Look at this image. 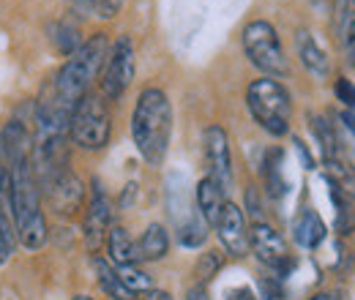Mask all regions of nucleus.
<instances>
[{
  "label": "nucleus",
  "mask_w": 355,
  "mask_h": 300,
  "mask_svg": "<svg viewBox=\"0 0 355 300\" xmlns=\"http://www.w3.org/2000/svg\"><path fill=\"white\" fill-rule=\"evenodd\" d=\"M246 104L252 118L270 134V136H284L290 131V118H293V101L287 87L279 80H254L246 90Z\"/></svg>",
  "instance_id": "7ed1b4c3"
},
{
  "label": "nucleus",
  "mask_w": 355,
  "mask_h": 300,
  "mask_svg": "<svg viewBox=\"0 0 355 300\" xmlns=\"http://www.w3.org/2000/svg\"><path fill=\"white\" fill-rule=\"evenodd\" d=\"M170 252V235L162 224H150L142 238L137 240V262H156L164 259Z\"/></svg>",
  "instance_id": "4468645a"
},
{
  "label": "nucleus",
  "mask_w": 355,
  "mask_h": 300,
  "mask_svg": "<svg viewBox=\"0 0 355 300\" xmlns=\"http://www.w3.org/2000/svg\"><path fill=\"white\" fill-rule=\"evenodd\" d=\"M216 232H219V240H222L224 252L230 257L243 259L249 254V229H246V215L243 211L227 200L222 215H219V224H216Z\"/></svg>",
  "instance_id": "9b49d317"
},
{
  "label": "nucleus",
  "mask_w": 355,
  "mask_h": 300,
  "mask_svg": "<svg viewBox=\"0 0 355 300\" xmlns=\"http://www.w3.org/2000/svg\"><path fill=\"white\" fill-rule=\"evenodd\" d=\"M55 42L58 46L66 52V55H74L77 49H80V30L74 28V25H66V22H60L58 28H55Z\"/></svg>",
  "instance_id": "5701e85b"
},
{
  "label": "nucleus",
  "mask_w": 355,
  "mask_h": 300,
  "mask_svg": "<svg viewBox=\"0 0 355 300\" xmlns=\"http://www.w3.org/2000/svg\"><path fill=\"white\" fill-rule=\"evenodd\" d=\"M186 300H211V295H208V284H194V287L186 292Z\"/></svg>",
  "instance_id": "bb28decb"
},
{
  "label": "nucleus",
  "mask_w": 355,
  "mask_h": 300,
  "mask_svg": "<svg viewBox=\"0 0 355 300\" xmlns=\"http://www.w3.org/2000/svg\"><path fill=\"white\" fill-rule=\"evenodd\" d=\"M8 208L19 246L28 252L44 249L49 229L42 211V188L33 170V156H19L8 161Z\"/></svg>",
  "instance_id": "f257e3e1"
},
{
  "label": "nucleus",
  "mask_w": 355,
  "mask_h": 300,
  "mask_svg": "<svg viewBox=\"0 0 355 300\" xmlns=\"http://www.w3.org/2000/svg\"><path fill=\"white\" fill-rule=\"evenodd\" d=\"M339 121H342L347 129L353 131V136H355V112H342V115H339Z\"/></svg>",
  "instance_id": "7c9ffc66"
},
{
  "label": "nucleus",
  "mask_w": 355,
  "mask_h": 300,
  "mask_svg": "<svg viewBox=\"0 0 355 300\" xmlns=\"http://www.w3.org/2000/svg\"><path fill=\"white\" fill-rule=\"evenodd\" d=\"M295 46H298V58H301V63L309 69L314 77L325 80V77H328V71H331V63H328L325 49L314 42V36H311L309 30H298V36H295Z\"/></svg>",
  "instance_id": "ddd939ff"
},
{
  "label": "nucleus",
  "mask_w": 355,
  "mask_h": 300,
  "mask_svg": "<svg viewBox=\"0 0 355 300\" xmlns=\"http://www.w3.org/2000/svg\"><path fill=\"white\" fill-rule=\"evenodd\" d=\"M137 300H173V295H170V292H164V290H150V292L137 295Z\"/></svg>",
  "instance_id": "c85d7f7f"
},
{
  "label": "nucleus",
  "mask_w": 355,
  "mask_h": 300,
  "mask_svg": "<svg viewBox=\"0 0 355 300\" xmlns=\"http://www.w3.org/2000/svg\"><path fill=\"white\" fill-rule=\"evenodd\" d=\"M249 252L260 259L263 265L273 267L279 273V279H284L295 267V259L290 257L284 238L266 221L252 224V229H249Z\"/></svg>",
  "instance_id": "6e6552de"
},
{
  "label": "nucleus",
  "mask_w": 355,
  "mask_h": 300,
  "mask_svg": "<svg viewBox=\"0 0 355 300\" xmlns=\"http://www.w3.org/2000/svg\"><path fill=\"white\" fill-rule=\"evenodd\" d=\"M266 183L268 188H270V194L273 197H282L287 188H284V177H282V150H268L266 156Z\"/></svg>",
  "instance_id": "412c9836"
},
{
  "label": "nucleus",
  "mask_w": 355,
  "mask_h": 300,
  "mask_svg": "<svg viewBox=\"0 0 355 300\" xmlns=\"http://www.w3.org/2000/svg\"><path fill=\"white\" fill-rule=\"evenodd\" d=\"M309 300H336L334 295H328V292H320V295H314V298H309Z\"/></svg>",
  "instance_id": "2f4dec72"
},
{
  "label": "nucleus",
  "mask_w": 355,
  "mask_h": 300,
  "mask_svg": "<svg viewBox=\"0 0 355 300\" xmlns=\"http://www.w3.org/2000/svg\"><path fill=\"white\" fill-rule=\"evenodd\" d=\"M74 300H93L90 295H74Z\"/></svg>",
  "instance_id": "473e14b6"
},
{
  "label": "nucleus",
  "mask_w": 355,
  "mask_h": 300,
  "mask_svg": "<svg viewBox=\"0 0 355 300\" xmlns=\"http://www.w3.org/2000/svg\"><path fill=\"white\" fill-rule=\"evenodd\" d=\"M246 205H249V213L254 215V224H260L263 221V205L257 202V188L246 191Z\"/></svg>",
  "instance_id": "a878e982"
},
{
  "label": "nucleus",
  "mask_w": 355,
  "mask_h": 300,
  "mask_svg": "<svg viewBox=\"0 0 355 300\" xmlns=\"http://www.w3.org/2000/svg\"><path fill=\"white\" fill-rule=\"evenodd\" d=\"M132 136L139 156L150 167H162L173 136V104L164 90L148 87L139 93L132 115Z\"/></svg>",
  "instance_id": "f03ea898"
},
{
  "label": "nucleus",
  "mask_w": 355,
  "mask_h": 300,
  "mask_svg": "<svg viewBox=\"0 0 355 300\" xmlns=\"http://www.w3.org/2000/svg\"><path fill=\"white\" fill-rule=\"evenodd\" d=\"M77 3H88V6H90V0H77Z\"/></svg>",
  "instance_id": "f704fd0d"
},
{
  "label": "nucleus",
  "mask_w": 355,
  "mask_h": 300,
  "mask_svg": "<svg viewBox=\"0 0 355 300\" xmlns=\"http://www.w3.org/2000/svg\"><path fill=\"white\" fill-rule=\"evenodd\" d=\"M222 267H224V257L219 254V252H208V254H202L200 262H197V267H194L197 284H208Z\"/></svg>",
  "instance_id": "4be33fe9"
},
{
  "label": "nucleus",
  "mask_w": 355,
  "mask_h": 300,
  "mask_svg": "<svg viewBox=\"0 0 355 300\" xmlns=\"http://www.w3.org/2000/svg\"><path fill=\"white\" fill-rule=\"evenodd\" d=\"M311 131L320 142V150H322V159L325 161H342V142L336 136L334 126L322 118V115H311Z\"/></svg>",
  "instance_id": "a211bd4d"
},
{
  "label": "nucleus",
  "mask_w": 355,
  "mask_h": 300,
  "mask_svg": "<svg viewBox=\"0 0 355 300\" xmlns=\"http://www.w3.org/2000/svg\"><path fill=\"white\" fill-rule=\"evenodd\" d=\"M336 96H339V101L347 104V112H355V85L347 77H339L336 80Z\"/></svg>",
  "instance_id": "b1692460"
},
{
  "label": "nucleus",
  "mask_w": 355,
  "mask_h": 300,
  "mask_svg": "<svg viewBox=\"0 0 355 300\" xmlns=\"http://www.w3.org/2000/svg\"><path fill=\"white\" fill-rule=\"evenodd\" d=\"M134 80V44L129 36H121L112 44L104 71H101V93L112 101H118Z\"/></svg>",
  "instance_id": "0eeeda50"
},
{
  "label": "nucleus",
  "mask_w": 355,
  "mask_h": 300,
  "mask_svg": "<svg viewBox=\"0 0 355 300\" xmlns=\"http://www.w3.org/2000/svg\"><path fill=\"white\" fill-rule=\"evenodd\" d=\"M115 267V265H112ZM115 273H118V279L123 281V287L134 292V295H142V292H150V290H156L153 287V279L145 273V270H139V265H121V267H115Z\"/></svg>",
  "instance_id": "aec40b11"
},
{
  "label": "nucleus",
  "mask_w": 355,
  "mask_h": 300,
  "mask_svg": "<svg viewBox=\"0 0 355 300\" xmlns=\"http://www.w3.org/2000/svg\"><path fill=\"white\" fill-rule=\"evenodd\" d=\"M110 134H112V121L104 98L98 93H88L71 112L69 139L83 150H104L110 145Z\"/></svg>",
  "instance_id": "39448f33"
},
{
  "label": "nucleus",
  "mask_w": 355,
  "mask_h": 300,
  "mask_svg": "<svg viewBox=\"0 0 355 300\" xmlns=\"http://www.w3.org/2000/svg\"><path fill=\"white\" fill-rule=\"evenodd\" d=\"M93 267H96V279H98V287L107 292V298H112V300H137V295H134V292H129V290L123 287V281L118 279L115 267H112L107 259L93 257Z\"/></svg>",
  "instance_id": "dca6fc26"
},
{
  "label": "nucleus",
  "mask_w": 355,
  "mask_h": 300,
  "mask_svg": "<svg viewBox=\"0 0 355 300\" xmlns=\"http://www.w3.org/2000/svg\"><path fill=\"white\" fill-rule=\"evenodd\" d=\"M334 17H336V28H339V33L345 36V30H347V25H350V19H353V14H350V0H334Z\"/></svg>",
  "instance_id": "393cba45"
},
{
  "label": "nucleus",
  "mask_w": 355,
  "mask_h": 300,
  "mask_svg": "<svg viewBox=\"0 0 355 300\" xmlns=\"http://www.w3.org/2000/svg\"><path fill=\"white\" fill-rule=\"evenodd\" d=\"M295 148H298V153H301V159H304L306 170H314V161H311V156H309V150H306V145H304L301 139H295Z\"/></svg>",
  "instance_id": "c756f323"
},
{
  "label": "nucleus",
  "mask_w": 355,
  "mask_h": 300,
  "mask_svg": "<svg viewBox=\"0 0 355 300\" xmlns=\"http://www.w3.org/2000/svg\"><path fill=\"white\" fill-rule=\"evenodd\" d=\"M110 3H112V6H118V8H121V3H123V0H110Z\"/></svg>",
  "instance_id": "72a5a7b5"
},
{
  "label": "nucleus",
  "mask_w": 355,
  "mask_h": 300,
  "mask_svg": "<svg viewBox=\"0 0 355 300\" xmlns=\"http://www.w3.org/2000/svg\"><path fill=\"white\" fill-rule=\"evenodd\" d=\"M224 205H227V194L219 188V183L211 180V177H202L197 183V211H200L202 221L208 227L219 224V215H222Z\"/></svg>",
  "instance_id": "f8f14e48"
},
{
  "label": "nucleus",
  "mask_w": 355,
  "mask_h": 300,
  "mask_svg": "<svg viewBox=\"0 0 355 300\" xmlns=\"http://www.w3.org/2000/svg\"><path fill=\"white\" fill-rule=\"evenodd\" d=\"M243 52L254 69H260L270 80L290 74V60L279 42L276 28L266 19H254L243 28Z\"/></svg>",
  "instance_id": "20e7f679"
},
{
  "label": "nucleus",
  "mask_w": 355,
  "mask_h": 300,
  "mask_svg": "<svg viewBox=\"0 0 355 300\" xmlns=\"http://www.w3.org/2000/svg\"><path fill=\"white\" fill-rule=\"evenodd\" d=\"M208 238V224L202 221V215L191 213L186 218V224L178 227V240L186 246V249H200Z\"/></svg>",
  "instance_id": "6ab92c4d"
},
{
  "label": "nucleus",
  "mask_w": 355,
  "mask_h": 300,
  "mask_svg": "<svg viewBox=\"0 0 355 300\" xmlns=\"http://www.w3.org/2000/svg\"><path fill=\"white\" fill-rule=\"evenodd\" d=\"M205 161H208V177L219 183L224 194L232 188V150L230 136L222 126L205 129Z\"/></svg>",
  "instance_id": "9d476101"
},
{
  "label": "nucleus",
  "mask_w": 355,
  "mask_h": 300,
  "mask_svg": "<svg viewBox=\"0 0 355 300\" xmlns=\"http://www.w3.org/2000/svg\"><path fill=\"white\" fill-rule=\"evenodd\" d=\"M325 240V224L314 211H304L295 221V243L301 249H317Z\"/></svg>",
  "instance_id": "f3484780"
},
{
  "label": "nucleus",
  "mask_w": 355,
  "mask_h": 300,
  "mask_svg": "<svg viewBox=\"0 0 355 300\" xmlns=\"http://www.w3.org/2000/svg\"><path fill=\"white\" fill-rule=\"evenodd\" d=\"M353 66H355V60H353Z\"/></svg>",
  "instance_id": "c9c22d12"
},
{
  "label": "nucleus",
  "mask_w": 355,
  "mask_h": 300,
  "mask_svg": "<svg viewBox=\"0 0 355 300\" xmlns=\"http://www.w3.org/2000/svg\"><path fill=\"white\" fill-rule=\"evenodd\" d=\"M39 188L42 197H46V202L55 208V213L60 215H74L85 205V183L69 167L39 177Z\"/></svg>",
  "instance_id": "423d86ee"
},
{
  "label": "nucleus",
  "mask_w": 355,
  "mask_h": 300,
  "mask_svg": "<svg viewBox=\"0 0 355 300\" xmlns=\"http://www.w3.org/2000/svg\"><path fill=\"white\" fill-rule=\"evenodd\" d=\"M260 287H263V292H266V300H282V290H279V284H273V281H263Z\"/></svg>",
  "instance_id": "cd10ccee"
},
{
  "label": "nucleus",
  "mask_w": 355,
  "mask_h": 300,
  "mask_svg": "<svg viewBox=\"0 0 355 300\" xmlns=\"http://www.w3.org/2000/svg\"><path fill=\"white\" fill-rule=\"evenodd\" d=\"M110 229H112V205H110V197L101 188L98 177H93V194H90V202L85 208V221H83V235H85L88 252L101 249Z\"/></svg>",
  "instance_id": "1a4fd4ad"
},
{
  "label": "nucleus",
  "mask_w": 355,
  "mask_h": 300,
  "mask_svg": "<svg viewBox=\"0 0 355 300\" xmlns=\"http://www.w3.org/2000/svg\"><path fill=\"white\" fill-rule=\"evenodd\" d=\"M107 252L115 267L121 265H137V243L123 227H112L107 235Z\"/></svg>",
  "instance_id": "2eb2a0df"
}]
</instances>
